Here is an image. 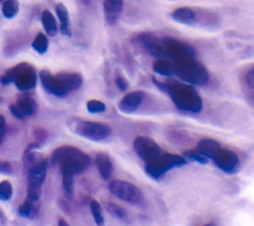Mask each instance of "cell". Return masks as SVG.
Returning <instances> with one entry per match:
<instances>
[{
    "label": "cell",
    "mask_w": 254,
    "mask_h": 226,
    "mask_svg": "<svg viewBox=\"0 0 254 226\" xmlns=\"http://www.w3.org/2000/svg\"><path fill=\"white\" fill-rule=\"evenodd\" d=\"M152 81L161 91L170 95L179 109L192 113H199L203 110V99L193 85L177 81H162L155 77H152Z\"/></svg>",
    "instance_id": "6da1fadb"
},
{
    "label": "cell",
    "mask_w": 254,
    "mask_h": 226,
    "mask_svg": "<svg viewBox=\"0 0 254 226\" xmlns=\"http://www.w3.org/2000/svg\"><path fill=\"white\" fill-rule=\"evenodd\" d=\"M39 76L46 91L58 97H65L70 92L78 90L84 81L83 75L79 73L62 72L54 75L44 70L40 72Z\"/></svg>",
    "instance_id": "7a4b0ae2"
},
{
    "label": "cell",
    "mask_w": 254,
    "mask_h": 226,
    "mask_svg": "<svg viewBox=\"0 0 254 226\" xmlns=\"http://www.w3.org/2000/svg\"><path fill=\"white\" fill-rule=\"evenodd\" d=\"M89 157L77 147L63 146L52 154L53 165H60L61 171L72 172L75 175L83 173L89 165Z\"/></svg>",
    "instance_id": "3957f363"
},
{
    "label": "cell",
    "mask_w": 254,
    "mask_h": 226,
    "mask_svg": "<svg viewBox=\"0 0 254 226\" xmlns=\"http://www.w3.org/2000/svg\"><path fill=\"white\" fill-rule=\"evenodd\" d=\"M173 66L174 74L190 85H205L210 79L208 70L195 57L176 61Z\"/></svg>",
    "instance_id": "277c9868"
},
{
    "label": "cell",
    "mask_w": 254,
    "mask_h": 226,
    "mask_svg": "<svg viewBox=\"0 0 254 226\" xmlns=\"http://www.w3.org/2000/svg\"><path fill=\"white\" fill-rule=\"evenodd\" d=\"M67 126L76 135L94 142L103 141L112 133V129L107 123L83 120L77 117H71L67 121Z\"/></svg>",
    "instance_id": "5b68a950"
},
{
    "label": "cell",
    "mask_w": 254,
    "mask_h": 226,
    "mask_svg": "<svg viewBox=\"0 0 254 226\" xmlns=\"http://www.w3.org/2000/svg\"><path fill=\"white\" fill-rule=\"evenodd\" d=\"M0 82L4 85L13 82L19 90L28 91L36 86L37 75L30 65L19 64L0 76Z\"/></svg>",
    "instance_id": "8992f818"
},
{
    "label": "cell",
    "mask_w": 254,
    "mask_h": 226,
    "mask_svg": "<svg viewBox=\"0 0 254 226\" xmlns=\"http://www.w3.org/2000/svg\"><path fill=\"white\" fill-rule=\"evenodd\" d=\"M187 164V159L184 156L163 152L159 158L145 164V172L152 180L159 181L169 171Z\"/></svg>",
    "instance_id": "52a82bcc"
},
{
    "label": "cell",
    "mask_w": 254,
    "mask_h": 226,
    "mask_svg": "<svg viewBox=\"0 0 254 226\" xmlns=\"http://www.w3.org/2000/svg\"><path fill=\"white\" fill-rule=\"evenodd\" d=\"M48 170V159L42 158L39 162L28 168V196L33 202H37L41 196V188L45 182Z\"/></svg>",
    "instance_id": "ba28073f"
},
{
    "label": "cell",
    "mask_w": 254,
    "mask_h": 226,
    "mask_svg": "<svg viewBox=\"0 0 254 226\" xmlns=\"http://www.w3.org/2000/svg\"><path fill=\"white\" fill-rule=\"evenodd\" d=\"M110 192L120 200L131 203L140 204L144 200V193L135 185L125 181H113L109 184Z\"/></svg>",
    "instance_id": "9c48e42d"
},
{
    "label": "cell",
    "mask_w": 254,
    "mask_h": 226,
    "mask_svg": "<svg viewBox=\"0 0 254 226\" xmlns=\"http://www.w3.org/2000/svg\"><path fill=\"white\" fill-rule=\"evenodd\" d=\"M133 150L137 157L145 164L156 160L163 153L158 143L147 136L137 137L133 142Z\"/></svg>",
    "instance_id": "30bf717a"
},
{
    "label": "cell",
    "mask_w": 254,
    "mask_h": 226,
    "mask_svg": "<svg viewBox=\"0 0 254 226\" xmlns=\"http://www.w3.org/2000/svg\"><path fill=\"white\" fill-rule=\"evenodd\" d=\"M212 160L214 162L215 166L225 174H235L240 165L237 154L229 149L220 148Z\"/></svg>",
    "instance_id": "8fae6325"
},
{
    "label": "cell",
    "mask_w": 254,
    "mask_h": 226,
    "mask_svg": "<svg viewBox=\"0 0 254 226\" xmlns=\"http://www.w3.org/2000/svg\"><path fill=\"white\" fill-rule=\"evenodd\" d=\"M163 46L165 48L166 55L173 59L175 62L196 56V51L192 46L179 40L165 39L163 41Z\"/></svg>",
    "instance_id": "7c38bea8"
},
{
    "label": "cell",
    "mask_w": 254,
    "mask_h": 226,
    "mask_svg": "<svg viewBox=\"0 0 254 226\" xmlns=\"http://www.w3.org/2000/svg\"><path fill=\"white\" fill-rule=\"evenodd\" d=\"M145 98V92L142 90H134L126 93L118 103V109L125 114H132L136 112Z\"/></svg>",
    "instance_id": "4fadbf2b"
},
{
    "label": "cell",
    "mask_w": 254,
    "mask_h": 226,
    "mask_svg": "<svg viewBox=\"0 0 254 226\" xmlns=\"http://www.w3.org/2000/svg\"><path fill=\"white\" fill-rule=\"evenodd\" d=\"M123 10V0H104L103 11L105 21L112 26L117 23Z\"/></svg>",
    "instance_id": "5bb4252c"
},
{
    "label": "cell",
    "mask_w": 254,
    "mask_h": 226,
    "mask_svg": "<svg viewBox=\"0 0 254 226\" xmlns=\"http://www.w3.org/2000/svg\"><path fill=\"white\" fill-rule=\"evenodd\" d=\"M171 17L174 21L184 25H195L198 20V15L191 7H178L172 13Z\"/></svg>",
    "instance_id": "9a60e30c"
},
{
    "label": "cell",
    "mask_w": 254,
    "mask_h": 226,
    "mask_svg": "<svg viewBox=\"0 0 254 226\" xmlns=\"http://www.w3.org/2000/svg\"><path fill=\"white\" fill-rule=\"evenodd\" d=\"M138 41H140V42L143 44L144 49H145L146 52H147L148 54H150L151 56L156 57V58H158V59L167 57L164 46L161 45L160 43L154 41L149 35H147V34L141 35V36L138 38Z\"/></svg>",
    "instance_id": "2e32d148"
},
{
    "label": "cell",
    "mask_w": 254,
    "mask_h": 226,
    "mask_svg": "<svg viewBox=\"0 0 254 226\" xmlns=\"http://www.w3.org/2000/svg\"><path fill=\"white\" fill-rule=\"evenodd\" d=\"M95 165L100 177L103 180H108L113 172V164L108 154L104 152H98L95 155Z\"/></svg>",
    "instance_id": "e0dca14e"
},
{
    "label": "cell",
    "mask_w": 254,
    "mask_h": 226,
    "mask_svg": "<svg viewBox=\"0 0 254 226\" xmlns=\"http://www.w3.org/2000/svg\"><path fill=\"white\" fill-rule=\"evenodd\" d=\"M220 148L221 147L217 141L211 138H205L199 141L196 150L206 158L212 159Z\"/></svg>",
    "instance_id": "ac0fdd59"
},
{
    "label": "cell",
    "mask_w": 254,
    "mask_h": 226,
    "mask_svg": "<svg viewBox=\"0 0 254 226\" xmlns=\"http://www.w3.org/2000/svg\"><path fill=\"white\" fill-rule=\"evenodd\" d=\"M56 12L61 23V33L65 36L70 37L72 35V32H71L70 16H69V11L67 7L63 3H58L56 5Z\"/></svg>",
    "instance_id": "d6986e66"
},
{
    "label": "cell",
    "mask_w": 254,
    "mask_h": 226,
    "mask_svg": "<svg viewBox=\"0 0 254 226\" xmlns=\"http://www.w3.org/2000/svg\"><path fill=\"white\" fill-rule=\"evenodd\" d=\"M16 104L23 113L24 116H31L37 110L36 101L29 95H23L19 97Z\"/></svg>",
    "instance_id": "ffe728a7"
},
{
    "label": "cell",
    "mask_w": 254,
    "mask_h": 226,
    "mask_svg": "<svg viewBox=\"0 0 254 226\" xmlns=\"http://www.w3.org/2000/svg\"><path fill=\"white\" fill-rule=\"evenodd\" d=\"M42 23L48 36L55 37L58 33V27L54 15L49 10H44L42 13Z\"/></svg>",
    "instance_id": "44dd1931"
},
{
    "label": "cell",
    "mask_w": 254,
    "mask_h": 226,
    "mask_svg": "<svg viewBox=\"0 0 254 226\" xmlns=\"http://www.w3.org/2000/svg\"><path fill=\"white\" fill-rule=\"evenodd\" d=\"M153 70L155 73L162 76H171L174 75V66L171 62L165 58H160L153 64Z\"/></svg>",
    "instance_id": "7402d4cb"
},
{
    "label": "cell",
    "mask_w": 254,
    "mask_h": 226,
    "mask_svg": "<svg viewBox=\"0 0 254 226\" xmlns=\"http://www.w3.org/2000/svg\"><path fill=\"white\" fill-rule=\"evenodd\" d=\"M19 11L18 0H5L2 4V13L5 18L12 19Z\"/></svg>",
    "instance_id": "603a6c76"
},
{
    "label": "cell",
    "mask_w": 254,
    "mask_h": 226,
    "mask_svg": "<svg viewBox=\"0 0 254 226\" xmlns=\"http://www.w3.org/2000/svg\"><path fill=\"white\" fill-rule=\"evenodd\" d=\"M48 47H49V42H48L47 36L43 33H39L35 38L34 42L32 43V48L38 54L44 55L48 51Z\"/></svg>",
    "instance_id": "cb8c5ba5"
},
{
    "label": "cell",
    "mask_w": 254,
    "mask_h": 226,
    "mask_svg": "<svg viewBox=\"0 0 254 226\" xmlns=\"http://www.w3.org/2000/svg\"><path fill=\"white\" fill-rule=\"evenodd\" d=\"M62 173V181H63V188L67 196L72 197L74 195V177L75 175L68 172Z\"/></svg>",
    "instance_id": "d4e9b609"
},
{
    "label": "cell",
    "mask_w": 254,
    "mask_h": 226,
    "mask_svg": "<svg viewBox=\"0 0 254 226\" xmlns=\"http://www.w3.org/2000/svg\"><path fill=\"white\" fill-rule=\"evenodd\" d=\"M106 209L113 217H115L116 219L122 220V221L126 220L127 216H128L123 207H121L120 205H118L114 202H108L106 205Z\"/></svg>",
    "instance_id": "484cf974"
},
{
    "label": "cell",
    "mask_w": 254,
    "mask_h": 226,
    "mask_svg": "<svg viewBox=\"0 0 254 226\" xmlns=\"http://www.w3.org/2000/svg\"><path fill=\"white\" fill-rule=\"evenodd\" d=\"M89 205H90V211H91V214L93 216L95 223L97 225H102L104 223V216H103V212H102L100 203L97 200L92 199L90 201Z\"/></svg>",
    "instance_id": "4316f807"
},
{
    "label": "cell",
    "mask_w": 254,
    "mask_h": 226,
    "mask_svg": "<svg viewBox=\"0 0 254 226\" xmlns=\"http://www.w3.org/2000/svg\"><path fill=\"white\" fill-rule=\"evenodd\" d=\"M34 202L31 201L30 199H26L19 207H18V214L22 217H33L35 213H37L35 207H34Z\"/></svg>",
    "instance_id": "83f0119b"
},
{
    "label": "cell",
    "mask_w": 254,
    "mask_h": 226,
    "mask_svg": "<svg viewBox=\"0 0 254 226\" xmlns=\"http://www.w3.org/2000/svg\"><path fill=\"white\" fill-rule=\"evenodd\" d=\"M13 187L10 182L3 181L0 183V200L7 201L12 197Z\"/></svg>",
    "instance_id": "f1b7e54d"
},
{
    "label": "cell",
    "mask_w": 254,
    "mask_h": 226,
    "mask_svg": "<svg viewBox=\"0 0 254 226\" xmlns=\"http://www.w3.org/2000/svg\"><path fill=\"white\" fill-rule=\"evenodd\" d=\"M186 159L192 161V162H196L199 163L201 165H207L209 163V159L206 158L205 156H203L200 152H198L196 149L195 150H188L186 152H184L183 155Z\"/></svg>",
    "instance_id": "f546056e"
},
{
    "label": "cell",
    "mask_w": 254,
    "mask_h": 226,
    "mask_svg": "<svg viewBox=\"0 0 254 226\" xmlns=\"http://www.w3.org/2000/svg\"><path fill=\"white\" fill-rule=\"evenodd\" d=\"M86 108H87V111L89 113H92V114H96V113L104 112L106 110V105L102 101L92 99V100H89L86 103Z\"/></svg>",
    "instance_id": "4dcf8cb0"
},
{
    "label": "cell",
    "mask_w": 254,
    "mask_h": 226,
    "mask_svg": "<svg viewBox=\"0 0 254 226\" xmlns=\"http://www.w3.org/2000/svg\"><path fill=\"white\" fill-rule=\"evenodd\" d=\"M115 84L116 86L121 90V91H125L128 89L129 87V82L125 78V76L121 74H117L115 76Z\"/></svg>",
    "instance_id": "1f68e13d"
},
{
    "label": "cell",
    "mask_w": 254,
    "mask_h": 226,
    "mask_svg": "<svg viewBox=\"0 0 254 226\" xmlns=\"http://www.w3.org/2000/svg\"><path fill=\"white\" fill-rule=\"evenodd\" d=\"M245 82L246 84L254 89V67L251 68L245 75Z\"/></svg>",
    "instance_id": "d6a6232c"
},
{
    "label": "cell",
    "mask_w": 254,
    "mask_h": 226,
    "mask_svg": "<svg viewBox=\"0 0 254 226\" xmlns=\"http://www.w3.org/2000/svg\"><path fill=\"white\" fill-rule=\"evenodd\" d=\"M5 133H6V121H5V118L0 114V145L2 143Z\"/></svg>",
    "instance_id": "836d02e7"
},
{
    "label": "cell",
    "mask_w": 254,
    "mask_h": 226,
    "mask_svg": "<svg viewBox=\"0 0 254 226\" xmlns=\"http://www.w3.org/2000/svg\"><path fill=\"white\" fill-rule=\"evenodd\" d=\"M0 173L2 174H11L12 166L7 161H0Z\"/></svg>",
    "instance_id": "e575fe53"
},
{
    "label": "cell",
    "mask_w": 254,
    "mask_h": 226,
    "mask_svg": "<svg viewBox=\"0 0 254 226\" xmlns=\"http://www.w3.org/2000/svg\"><path fill=\"white\" fill-rule=\"evenodd\" d=\"M10 111H11V113H12L14 117H16L18 119H23L24 118L23 113L21 112V110L19 109V107L17 106L16 103H13V104L10 105Z\"/></svg>",
    "instance_id": "d590c367"
},
{
    "label": "cell",
    "mask_w": 254,
    "mask_h": 226,
    "mask_svg": "<svg viewBox=\"0 0 254 226\" xmlns=\"http://www.w3.org/2000/svg\"><path fill=\"white\" fill-rule=\"evenodd\" d=\"M59 225H68V223H67V221L65 220V219H60L59 220Z\"/></svg>",
    "instance_id": "8d00e7d4"
},
{
    "label": "cell",
    "mask_w": 254,
    "mask_h": 226,
    "mask_svg": "<svg viewBox=\"0 0 254 226\" xmlns=\"http://www.w3.org/2000/svg\"><path fill=\"white\" fill-rule=\"evenodd\" d=\"M3 1H4V0H0V4L3 3Z\"/></svg>",
    "instance_id": "74e56055"
}]
</instances>
